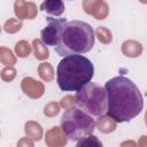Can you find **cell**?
Masks as SVG:
<instances>
[{
	"mask_svg": "<svg viewBox=\"0 0 147 147\" xmlns=\"http://www.w3.org/2000/svg\"><path fill=\"white\" fill-rule=\"evenodd\" d=\"M39 8L51 16H61L64 13L63 0H44Z\"/></svg>",
	"mask_w": 147,
	"mask_h": 147,
	"instance_id": "cell-7",
	"label": "cell"
},
{
	"mask_svg": "<svg viewBox=\"0 0 147 147\" xmlns=\"http://www.w3.org/2000/svg\"><path fill=\"white\" fill-rule=\"evenodd\" d=\"M94 76V65L83 54L65 55L56 68V83L63 92H76L90 83Z\"/></svg>",
	"mask_w": 147,
	"mask_h": 147,
	"instance_id": "cell-2",
	"label": "cell"
},
{
	"mask_svg": "<svg viewBox=\"0 0 147 147\" xmlns=\"http://www.w3.org/2000/svg\"><path fill=\"white\" fill-rule=\"evenodd\" d=\"M76 106L91 116H102L107 110V93L103 86L96 83H87L76 91Z\"/></svg>",
	"mask_w": 147,
	"mask_h": 147,
	"instance_id": "cell-5",
	"label": "cell"
},
{
	"mask_svg": "<svg viewBox=\"0 0 147 147\" xmlns=\"http://www.w3.org/2000/svg\"><path fill=\"white\" fill-rule=\"evenodd\" d=\"M107 93L106 114L117 123L130 122L144 108V98L138 86L124 76L110 78L105 84Z\"/></svg>",
	"mask_w": 147,
	"mask_h": 147,
	"instance_id": "cell-1",
	"label": "cell"
},
{
	"mask_svg": "<svg viewBox=\"0 0 147 147\" xmlns=\"http://www.w3.org/2000/svg\"><path fill=\"white\" fill-rule=\"evenodd\" d=\"M95 42L93 28L83 21H67L60 31L59 40L54 46L55 52L61 55L88 53Z\"/></svg>",
	"mask_w": 147,
	"mask_h": 147,
	"instance_id": "cell-3",
	"label": "cell"
},
{
	"mask_svg": "<svg viewBox=\"0 0 147 147\" xmlns=\"http://www.w3.org/2000/svg\"><path fill=\"white\" fill-rule=\"evenodd\" d=\"M47 25L40 31V39L45 46L54 47L57 44L59 34L62 25L67 22L65 18H54L52 16L46 17Z\"/></svg>",
	"mask_w": 147,
	"mask_h": 147,
	"instance_id": "cell-6",
	"label": "cell"
},
{
	"mask_svg": "<svg viewBox=\"0 0 147 147\" xmlns=\"http://www.w3.org/2000/svg\"><path fill=\"white\" fill-rule=\"evenodd\" d=\"M61 129L64 136L71 141H79L85 137L93 134L95 130V121L91 115L86 114L78 107H72L61 116Z\"/></svg>",
	"mask_w": 147,
	"mask_h": 147,
	"instance_id": "cell-4",
	"label": "cell"
}]
</instances>
